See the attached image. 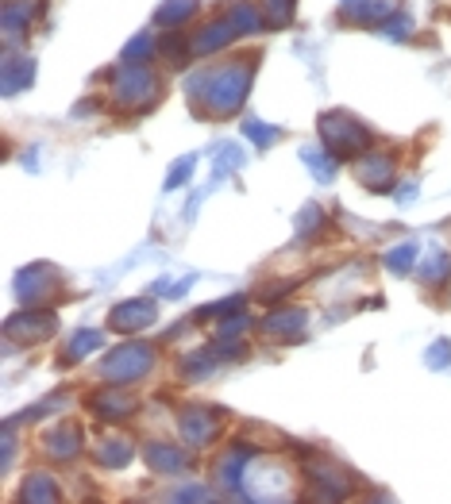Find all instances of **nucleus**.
I'll list each match as a JSON object with an SVG mask.
<instances>
[]
</instances>
